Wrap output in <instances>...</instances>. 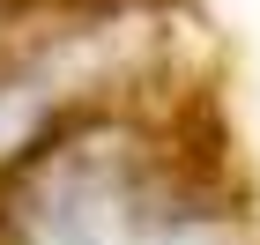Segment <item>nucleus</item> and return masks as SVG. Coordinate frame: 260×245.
Wrapping results in <instances>:
<instances>
[{"label": "nucleus", "instance_id": "f257e3e1", "mask_svg": "<svg viewBox=\"0 0 260 245\" xmlns=\"http://www.w3.org/2000/svg\"><path fill=\"white\" fill-rule=\"evenodd\" d=\"M0 245H253V223L149 126L89 112L0 186Z\"/></svg>", "mask_w": 260, "mask_h": 245}, {"label": "nucleus", "instance_id": "f03ea898", "mask_svg": "<svg viewBox=\"0 0 260 245\" xmlns=\"http://www.w3.org/2000/svg\"><path fill=\"white\" fill-rule=\"evenodd\" d=\"M8 22H15V8L0 0V60H8Z\"/></svg>", "mask_w": 260, "mask_h": 245}]
</instances>
